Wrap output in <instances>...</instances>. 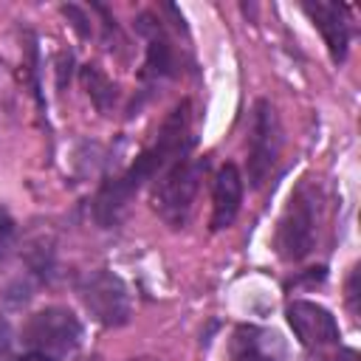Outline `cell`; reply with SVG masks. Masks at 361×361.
Instances as JSON below:
<instances>
[{"label": "cell", "mask_w": 361, "mask_h": 361, "mask_svg": "<svg viewBox=\"0 0 361 361\" xmlns=\"http://www.w3.org/2000/svg\"><path fill=\"white\" fill-rule=\"evenodd\" d=\"M195 133H192V102H178L169 116L164 118L158 138L138 152V158L116 178H107L96 197H93V217L102 228H116L130 206V200L138 195L141 186L152 183L164 169H169L175 161L192 155Z\"/></svg>", "instance_id": "obj_1"}, {"label": "cell", "mask_w": 361, "mask_h": 361, "mask_svg": "<svg viewBox=\"0 0 361 361\" xmlns=\"http://www.w3.org/2000/svg\"><path fill=\"white\" fill-rule=\"evenodd\" d=\"M322 223V189L313 178H302L290 192L288 206L276 223L274 248L285 262H302L319 240Z\"/></svg>", "instance_id": "obj_2"}, {"label": "cell", "mask_w": 361, "mask_h": 361, "mask_svg": "<svg viewBox=\"0 0 361 361\" xmlns=\"http://www.w3.org/2000/svg\"><path fill=\"white\" fill-rule=\"evenodd\" d=\"M209 169L206 158H180L152 180V209L169 228H183L192 214L200 180Z\"/></svg>", "instance_id": "obj_3"}, {"label": "cell", "mask_w": 361, "mask_h": 361, "mask_svg": "<svg viewBox=\"0 0 361 361\" xmlns=\"http://www.w3.org/2000/svg\"><path fill=\"white\" fill-rule=\"evenodd\" d=\"M76 293L85 310L102 327H124L133 316V299H130L124 279L107 268L85 271L76 279Z\"/></svg>", "instance_id": "obj_4"}, {"label": "cell", "mask_w": 361, "mask_h": 361, "mask_svg": "<svg viewBox=\"0 0 361 361\" xmlns=\"http://www.w3.org/2000/svg\"><path fill=\"white\" fill-rule=\"evenodd\" d=\"M82 322L73 316V310L51 305L37 313H31L20 330V338L28 350L45 353L51 358H65L82 344Z\"/></svg>", "instance_id": "obj_5"}, {"label": "cell", "mask_w": 361, "mask_h": 361, "mask_svg": "<svg viewBox=\"0 0 361 361\" xmlns=\"http://www.w3.org/2000/svg\"><path fill=\"white\" fill-rule=\"evenodd\" d=\"M282 152V127H279V116L274 110V104L268 99H257L254 110H251V127H248V158H245V169H248V180L254 189H259L271 172L276 169Z\"/></svg>", "instance_id": "obj_6"}, {"label": "cell", "mask_w": 361, "mask_h": 361, "mask_svg": "<svg viewBox=\"0 0 361 361\" xmlns=\"http://www.w3.org/2000/svg\"><path fill=\"white\" fill-rule=\"evenodd\" d=\"M285 316H288V324H290L293 336L299 338V344L305 350H310V353H319L324 347H333L341 338V330H338L336 316L324 305H319V302L293 299L285 307Z\"/></svg>", "instance_id": "obj_7"}, {"label": "cell", "mask_w": 361, "mask_h": 361, "mask_svg": "<svg viewBox=\"0 0 361 361\" xmlns=\"http://www.w3.org/2000/svg\"><path fill=\"white\" fill-rule=\"evenodd\" d=\"M135 31L147 42V59H144L141 79L144 82H161V79L178 76L175 45H172V37H169L166 25L161 23V17L152 11H141L135 17Z\"/></svg>", "instance_id": "obj_8"}, {"label": "cell", "mask_w": 361, "mask_h": 361, "mask_svg": "<svg viewBox=\"0 0 361 361\" xmlns=\"http://www.w3.org/2000/svg\"><path fill=\"white\" fill-rule=\"evenodd\" d=\"M285 341L279 333L257 327V324H237L228 341V361H282Z\"/></svg>", "instance_id": "obj_9"}, {"label": "cell", "mask_w": 361, "mask_h": 361, "mask_svg": "<svg viewBox=\"0 0 361 361\" xmlns=\"http://www.w3.org/2000/svg\"><path fill=\"white\" fill-rule=\"evenodd\" d=\"M302 11L313 20L319 34L324 37V45L330 51V59L338 65L347 59L350 48V20H347V6L338 3H302Z\"/></svg>", "instance_id": "obj_10"}, {"label": "cell", "mask_w": 361, "mask_h": 361, "mask_svg": "<svg viewBox=\"0 0 361 361\" xmlns=\"http://www.w3.org/2000/svg\"><path fill=\"white\" fill-rule=\"evenodd\" d=\"M243 203V175L234 164L217 169L212 183V231H223L234 223Z\"/></svg>", "instance_id": "obj_11"}, {"label": "cell", "mask_w": 361, "mask_h": 361, "mask_svg": "<svg viewBox=\"0 0 361 361\" xmlns=\"http://www.w3.org/2000/svg\"><path fill=\"white\" fill-rule=\"evenodd\" d=\"M79 79H82V85H85V90H87V96L93 99L96 110L107 116V113L116 107V102H118V85H116L107 73H102L96 65H82Z\"/></svg>", "instance_id": "obj_12"}, {"label": "cell", "mask_w": 361, "mask_h": 361, "mask_svg": "<svg viewBox=\"0 0 361 361\" xmlns=\"http://www.w3.org/2000/svg\"><path fill=\"white\" fill-rule=\"evenodd\" d=\"M14 237H17V223L11 220V214L6 209H0V265L8 259L11 248H14Z\"/></svg>", "instance_id": "obj_13"}, {"label": "cell", "mask_w": 361, "mask_h": 361, "mask_svg": "<svg viewBox=\"0 0 361 361\" xmlns=\"http://www.w3.org/2000/svg\"><path fill=\"white\" fill-rule=\"evenodd\" d=\"M344 290H347V293H344V299H347V310H350L353 319H358V265L350 271Z\"/></svg>", "instance_id": "obj_14"}, {"label": "cell", "mask_w": 361, "mask_h": 361, "mask_svg": "<svg viewBox=\"0 0 361 361\" xmlns=\"http://www.w3.org/2000/svg\"><path fill=\"white\" fill-rule=\"evenodd\" d=\"M62 14L73 20V28L79 31V37H90V20H87V11L79 8V6H62Z\"/></svg>", "instance_id": "obj_15"}, {"label": "cell", "mask_w": 361, "mask_h": 361, "mask_svg": "<svg viewBox=\"0 0 361 361\" xmlns=\"http://www.w3.org/2000/svg\"><path fill=\"white\" fill-rule=\"evenodd\" d=\"M11 344H14L11 324L6 319H0V361H11Z\"/></svg>", "instance_id": "obj_16"}, {"label": "cell", "mask_w": 361, "mask_h": 361, "mask_svg": "<svg viewBox=\"0 0 361 361\" xmlns=\"http://www.w3.org/2000/svg\"><path fill=\"white\" fill-rule=\"evenodd\" d=\"M11 361H59V358H51V355H45V353L28 350V353H23V355H17V358H11Z\"/></svg>", "instance_id": "obj_17"}, {"label": "cell", "mask_w": 361, "mask_h": 361, "mask_svg": "<svg viewBox=\"0 0 361 361\" xmlns=\"http://www.w3.org/2000/svg\"><path fill=\"white\" fill-rule=\"evenodd\" d=\"M336 361H358V353H355V350H350V347H347V350H341V353H338V355H336Z\"/></svg>", "instance_id": "obj_18"}, {"label": "cell", "mask_w": 361, "mask_h": 361, "mask_svg": "<svg viewBox=\"0 0 361 361\" xmlns=\"http://www.w3.org/2000/svg\"><path fill=\"white\" fill-rule=\"evenodd\" d=\"M299 361H327V358H322V355H316V353H313V355H302Z\"/></svg>", "instance_id": "obj_19"}, {"label": "cell", "mask_w": 361, "mask_h": 361, "mask_svg": "<svg viewBox=\"0 0 361 361\" xmlns=\"http://www.w3.org/2000/svg\"><path fill=\"white\" fill-rule=\"evenodd\" d=\"M79 361H99V358H96V355H90V358H79Z\"/></svg>", "instance_id": "obj_20"}, {"label": "cell", "mask_w": 361, "mask_h": 361, "mask_svg": "<svg viewBox=\"0 0 361 361\" xmlns=\"http://www.w3.org/2000/svg\"><path fill=\"white\" fill-rule=\"evenodd\" d=\"M138 361H152V358H138Z\"/></svg>", "instance_id": "obj_21"}]
</instances>
